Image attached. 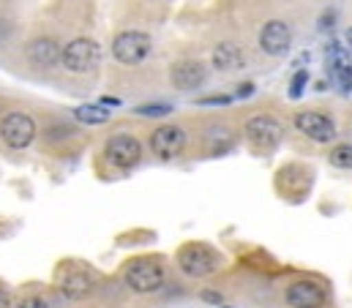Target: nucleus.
I'll return each mask as SVG.
<instances>
[{"label": "nucleus", "instance_id": "nucleus-1", "mask_svg": "<svg viewBox=\"0 0 352 308\" xmlns=\"http://www.w3.org/2000/svg\"><path fill=\"white\" fill-rule=\"evenodd\" d=\"M120 278H123V287L131 295L151 298V295H159L170 284V267H167V262L162 256L142 254V256H134V259H129L123 265Z\"/></svg>", "mask_w": 352, "mask_h": 308}, {"label": "nucleus", "instance_id": "nucleus-2", "mask_svg": "<svg viewBox=\"0 0 352 308\" xmlns=\"http://www.w3.org/2000/svg\"><path fill=\"white\" fill-rule=\"evenodd\" d=\"M175 265L186 278H210L221 273L224 256L216 245L205 240H188L175 251Z\"/></svg>", "mask_w": 352, "mask_h": 308}, {"label": "nucleus", "instance_id": "nucleus-3", "mask_svg": "<svg viewBox=\"0 0 352 308\" xmlns=\"http://www.w3.org/2000/svg\"><path fill=\"white\" fill-rule=\"evenodd\" d=\"M243 140L260 153H273L284 142V123L273 112L249 115L243 120Z\"/></svg>", "mask_w": 352, "mask_h": 308}, {"label": "nucleus", "instance_id": "nucleus-4", "mask_svg": "<svg viewBox=\"0 0 352 308\" xmlns=\"http://www.w3.org/2000/svg\"><path fill=\"white\" fill-rule=\"evenodd\" d=\"M284 306L287 308H328L331 289L317 276H298L284 287Z\"/></svg>", "mask_w": 352, "mask_h": 308}, {"label": "nucleus", "instance_id": "nucleus-5", "mask_svg": "<svg viewBox=\"0 0 352 308\" xmlns=\"http://www.w3.org/2000/svg\"><path fill=\"white\" fill-rule=\"evenodd\" d=\"M292 126L298 134H303L306 140H311L317 145H333L339 137L336 118L322 109H298L292 115Z\"/></svg>", "mask_w": 352, "mask_h": 308}, {"label": "nucleus", "instance_id": "nucleus-6", "mask_svg": "<svg viewBox=\"0 0 352 308\" xmlns=\"http://www.w3.org/2000/svg\"><path fill=\"white\" fill-rule=\"evenodd\" d=\"M96 287H98V278H96V273L90 267H85V265H69L55 278L58 295L63 300H72V303L88 300L90 295L96 292Z\"/></svg>", "mask_w": 352, "mask_h": 308}, {"label": "nucleus", "instance_id": "nucleus-7", "mask_svg": "<svg viewBox=\"0 0 352 308\" xmlns=\"http://www.w3.org/2000/svg\"><path fill=\"white\" fill-rule=\"evenodd\" d=\"M153 52V38L145 30H123L112 38V58L120 66H142Z\"/></svg>", "mask_w": 352, "mask_h": 308}, {"label": "nucleus", "instance_id": "nucleus-8", "mask_svg": "<svg viewBox=\"0 0 352 308\" xmlns=\"http://www.w3.org/2000/svg\"><path fill=\"white\" fill-rule=\"evenodd\" d=\"M36 134H38V123L33 120V115L22 109H14L0 120V142L8 151H28L36 142Z\"/></svg>", "mask_w": 352, "mask_h": 308}, {"label": "nucleus", "instance_id": "nucleus-9", "mask_svg": "<svg viewBox=\"0 0 352 308\" xmlns=\"http://www.w3.org/2000/svg\"><path fill=\"white\" fill-rule=\"evenodd\" d=\"M148 148L159 161H175L188 151V131L180 123L156 126L148 134Z\"/></svg>", "mask_w": 352, "mask_h": 308}, {"label": "nucleus", "instance_id": "nucleus-10", "mask_svg": "<svg viewBox=\"0 0 352 308\" xmlns=\"http://www.w3.org/2000/svg\"><path fill=\"white\" fill-rule=\"evenodd\" d=\"M142 151L145 148H142L140 137H134L129 131H118V134L107 137V142H104V158H107V164L115 166V169H120V172H129V169L140 166Z\"/></svg>", "mask_w": 352, "mask_h": 308}, {"label": "nucleus", "instance_id": "nucleus-11", "mask_svg": "<svg viewBox=\"0 0 352 308\" xmlns=\"http://www.w3.org/2000/svg\"><path fill=\"white\" fill-rule=\"evenodd\" d=\"M98 60H101V47L96 38L88 36H77L60 50V66L72 74H88L98 66Z\"/></svg>", "mask_w": 352, "mask_h": 308}, {"label": "nucleus", "instance_id": "nucleus-12", "mask_svg": "<svg viewBox=\"0 0 352 308\" xmlns=\"http://www.w3.org/2000/svg\"><path fill=\"white\" fill-rule=\"evenodd\" d=\"M208 82V69L202 60H194V58H183L170 66V85L175 90L183 93H191V90H199L202 85Z\"/></svg>", "mask_w": 352, "mask_h": 308}, {"label": "nucleus", "instance_id": "nucleus-13", "mask_svg": "<svg viewBox=\"0 0 352 308\" xmlns=\"http://www.w3.org/2000/svg\"><path fill=\"white\" fill-rule=\"evenodd\" d=\"M260 47L270 58H284L292 47V28L284 19H270L260 30Z\"/></svg>", "mask_w": 352, "mask_h": 308}, {"label": "nucleus", "instance_id": "nucleus-14", "mask_svg": "<svg viewBox=\"0 0 352 308\" xmlns=\"http://www.w3.org/2000/svg\"><path fill=\"white\" fill-rule=\"evenodd\" d=\"M60 50L63 47L55 38L41 36V38H33L28 44V60L36 63V66H41V69H52V66L60 63Z\"/></svg>", "mask_w": 352, "mask_h": 308}, {"label": "nucleus", "instance_id": "nucleus-15", "mask_svg": "<svg viewBox=\"0 0 352 308\" xmlns=\"http://www.w3.org/2000/svg\"><path fill=\"white\" fill-rule=\"evenodd\" d=\"M210 63L216 72H238L246 63L243 47H238L235 41H219L210 52Z\"/></svg>", "mask_w": 352, "mask_h": 308}, {"label": "nucleus", "instance_id": "nucleus-16", "mask_svg": "<svg viewBox=\"0 0 352 308\" xmlns=\"http://www.w3.org/2000/svg\"><path fill=\"white\" fill-rule=\"evenodd\" d=\"M205 148L210 155L230 153L235 148V134L227 129V123H210L205 131Z\"/></svg>", "mask_w": 352, "mask_h": 308}, {"label": "nucleus", "instance_id": "nucleus-17", "mask_svg": "<svg viewBox=\"0 0 352 308\" xmlns=\"http://www.w3.org/2000/svg\"><path fill=\"white\" fill-rule=\"evenodd\" d=\"M74 118L82 126H104L112 118V112L101 104H82V107H74Z\"/></svg>", "mask_w": 352, "mask_h": 308}, {"label": "nucleus", "instance_id": "nucleus-18", "mask_svg": "<svg viewBox=\"0 0 352 308\" xmlns=\"http://www.w3.org/2000/svg\"><path fill=\"white\" fill-rule=\"evenodd\" d=\"M328 164L336 169H352V142H333L328 151Z\"/></svg>", "mask_w": 352, "mask_h": 308}, {"label": "nucleus", "instance_id": "nucleus-19", "mask_svg": "<svg viewBox=\"0 0 352 308\" xmlns=\"http://www.w3.org/2000/svg\"><path fill=\"white\" fill-rule=\"evenodd\" d=\"M173 104H167V101H148V104H140L134 112L137 115H142V118H167V115H173Z\"/></svg>", "mask_w": 352, "mask_h": 308}, {"label": "nucleus", "instance_id": "nucleus-20", "mask_svg": "<svg viewBox=\"0 0 352 308\" xmlns=\"http://www.w3.org/2000/svg\"><path fill=\"white\" fill-rule=\"evenodd\" d=\"M11 308H52V306H50V300L44 295H25V298L14 300Z\"/></svg>", "mask_w": 352, "mask_h": 308}, {"label": "nucleus", "instance_id": "nucleus-21", "mask_svg": "<svg viewBox=\"0 0 352 308\" xmlns=\"http://www.w3.org/2000/svg\"><path fill=\"white\" fill-rule=\"evenodd\" d=\"M306 85H309V72L303 69V72H298V74L292 77V85H289V98H300V96H303V90H306Z\"/></svg>", "mask_w": 352, "mask_h": 308}, {"label": "nucleus", "instance_id": "nucleus-22", "mask_svg": "<svg viewBox=\"0 0 352 308\" xmlns=\"http://www.w3.org/2000/svg\"><path fill=\"white\" fill-rule=\"evenodd\" d=\"M199 300H202V303H208V306H213V308L224 306V295H221L219 289H210V287L199 289Z\"/></svg>", "mask_w": 352, "mask_h": 308}, {"label": "nucleus", "instance_id": "nucleus-23", "mask_svg": "<svg viewBox=\"0 0 352 308\" xmlns=\"http://www.w3.org/2000/svg\"><path fill=\"white\" fill-rule=\"evenodd\" d=\"M197 104H199V107H230V104H232V96H227V93H219V96H202Z\"/></svg>", "mask_w": 352, "mask_h": 308}, {"label": "nucleus", "instance_id": "nucleus-24", "mask_svg": "<svg viewBox=\"0 0 352 308\" xmlns=\"http://www.w3.org/2000/svg\"><path fill=\"white\" fill-rule=\"evenodd\" d=\"M74 134H77V129H66V123H55V126H50L47 140H66V137H74Z\"/></svg>", "mask_w": 352, "mask_h": 308}, {"label": "nucleus", "instance_id": "nucleus-25", "mask_svg": "<svg viewBox=\"0 0 352 308\" xmlns=\"http://www.w3.org/2000/svg\"><path fill=\"white\" fill-rule=\"evenodd\" d=\"M333 77H336V82L342 85L344 93H352V66H344V69L333 72Z\"/></svg>", "mask_w": 352, "mask_h": 308}, {"label": "nucleus", "instance_id": "nucleus-26", "mask_svg": "<svg viewBox=\"0 0 352 308\" xmlns=\"http://www.w3.org/2000/svg\"><path fill=\"white\" fill-rule=\"evenodd\" d=\"M11 306H14V298H11L8 287H3V284H0V308H11Z\"/></svg>", "mask_w": 352, "mask_h": 308}, {"label": "nucleus", "instance_id": "nucleus-27", "mask_svg": "<svg viewBox=\"0 0 352 308\" xmlns=\"http://www.w3.org/2000/svg\"><path fill=\"white\" fill-rule=\"evenodd\" d=\"M333 22H336V11H325L322 19H320V28H322V30H325V28H333Z\"/></svg>", "mask_w": 352, "mask_h": 308}, {"label": "nucleus", "instance_id": "nucleus-28", "mask_svg": "<svg viewBox=\"0 0 352 308\" xmlns=\"http://www.w3.org/2000/svg\"><path fill=\"white\" fill-rule=\"evenodd\" d=\"M254 93V85L252 82H243L241 87H238V98H246V96H252Z\"/></svg>", "mask_w": 352, "mask_h": 308}, {"label": "nucleus", "instance_id": "nucleus-29", "mask_svg": "<svg viewBox=\"0 0 352 308\" xmlns=\"http://www.w3.org/2000/svg\"><path fill=\"white\" fill-rule=\"evenodd\" d=\"M98 104H101V107H109V109H112V107H120V98H115V96H104V98H101Z\"/></svg>", "mask_w": 352, "mask_h": 308}, {"label": "nucleus", "instance_id": "nucleus-30", "mask_svg": "<svg viewBox=\"0 0 352 308\" xmlns=\"http://www.w3.org/2000/svg\"><path fill=\"white\" fill-rule=\"evenodd\" d=\"M344 38H347V50H350V55H352V28H347V36H344Z\"/></svg>", "mask_w": 352, "mask_h": 308}, {"label": "nucleus", "instance_id": "nucleus-31", "mask_svg": "<svg viewBox=\"0 0 352 308\" xmlns=\"http://www.w3.org/2000/svg\"><path fill=\"white\" fill-rule=\"evenodd\" d=\"M219 308H232V306H219Z\"/></svg>", "mask_w": 352, "mask_h": 308}]
</instances>
